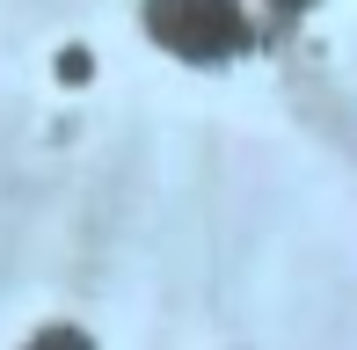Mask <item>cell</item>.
I'll return each mask as SVG.
<instances>
[{
	"label": "cell",
	"mask_w": 357,
	"mask_h": 350,
	"mask_svg": "<svg viewBox=\"0 0 357 350\" xmlns=\"http://www.w3.org/2000/svg\"><path fill=\"white\" fill-rule=\"evenodd\" d=\"M146 37L183 66H226L248 52V8L241 0H146Z\"/></svg>",
	"instance_id": "cell-1"
},
{
	"label": "cell",
	"mask_w": 357,
	"mask_h": 350,
	"mask_svg": "<svg viewBox=\"0 0 357 350\" xmlns=\"http://www.w3.org/2000/svg\"><path fill=\"white\" fill-rule=\"evenodd\" d=\"M22 350H95V343L80 336V328H66V321H59V328H37V336H29Z\"/></svg>",
	"instance_id": "cell-2"
},
{
	"label": "cell",
	"mask_w": 357,
	"mask_h": 350,
	"mask_svg": "<svg viewBox=\"0 0 357 350\" xmlns=\"http://www.w3.org/2000/svg\"><path fill=\"white\" fill-rule=\"evenodd\" d=\"M278 15H306V8H321V0H270Z\"/></svg>",
	"instance_id": "cell-3"
}]
</instances>
